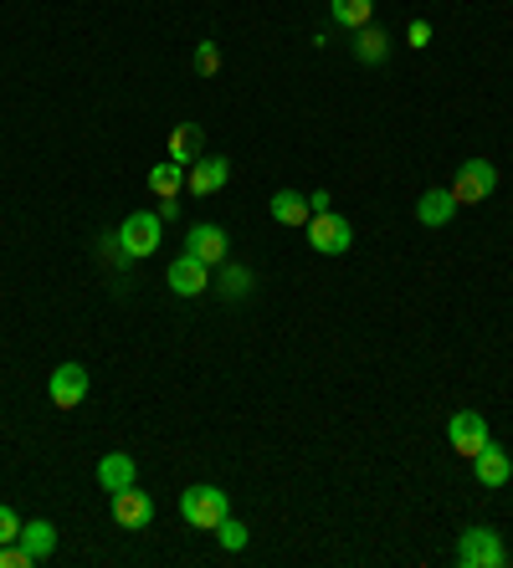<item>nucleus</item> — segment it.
<instances>
[{"mask_svg": "<svg viewBox=\"0 0 513 568\" xmlns=\"http://www.w3.org/2000/svg\"><path fill=\"white\" fill-rule=\"evenodd\" d=\"M231 513L227 503V491L211 487V481H195V487L180 491V517H185L190 528H201V532H217V523Z\"/></svg>", "mask_w": 513, "mask_h": 568, "instance_id": "1", "label": "nucleus"}, {"mask_svg": "<svg viewBox=\"0 0 513 568\" xmlns=\"http://www.w3.org/2000/svg\"><path fill=\"white\" fill-rule=\"evenodd\" d=\"M303 236H309V246L319 256H344L354 246V225L339 211H313L309 225H303Z\"/></svg>", "mask_w": 513, "mask_h": 568, "instance_id": "2", "label": "nucleus"}, {"mask_svg": "<svg viewBox=\"0 0 513 568\" xmlns=\"http://www.w3.org/2000/svg\"><path fill=\"white\" fill-rule=\"evenodd\" d=\"M457 564L462 568H503L509 564V548H503V532H493V528H462V538H457Z\"/></svg>", "mask_w": 513, "mask_h": 568, "instance_id": "3", "label": "nucleus"}, {"mask_svg": "<svg viewBox=\"0 0 513 568\" xmlns=\"http://www.w3.org/2000/svg\"><path fill=\"white\" fill-rule=\"evenodd\" d=\"M119 252L134 256V262H144V256L160 252V211H134L129 221L119 225Z\"/></svg>", "mask_w": 513, "mask_h": 568, "instance_id": "4", "label": "nucleus"}, {"mask_svg": "<svg viewBox=\"0 0 513 568\" xmlns=\"http://www.w3.org/2000/svg\"><path fill=\"white\" fill-rule=\"evenodd\" d=\"M446 190L457 195V205H477V200H487L499 190V170H493L487 159H467V164H457V180Z\"/></svg>", "mask_w": 513, "mask_h": 568, "instance_id": "5", "label": "nucleus"}, {"mask_svg": "<svg viewBox=\"0 0 513 568\" xmlns=\"http://www.w3.org/2000/svg\"><path fill=\"white\" fill-rule=\"evenodd\" d=\"M446 440H452V450H457V456H467V462H473L477 450L493 440V430H487V420L477 410H457L452 420H446Z\"/></svg>", "mask_w": 513, "mask_h": 568, "instance_id": "6", "label": "nucleus"}, {"mask_svg": "<svg viewBox=\"0 0 513 568\" xmlns=\"http://www.w3.org/2000/svg\"><path fill=\"white\" fill-rule=\"evenodd\" d=\"M231 180V159L227 154H201L185 164V190L190 195H217Z\"/></svg>", "mask_w": 513, "mask_h": 568, "instance_id": "7", "label": "nucleus"}, {"mask_svg": "<svg viewBox=\"0 0 513 568\" xmlns=\"http://www.w3.org/2000/svg\"><path fill=\"white\" fill-rule=\"evenodd\" d=\"M47 389H52L57 410H78L82 399H88V389H93V379H88V369H82V364H57Z\"/></svg>", "mask_w": 513, "mask_h": 568, "instance_id": "8", "label": "nucleus"}, {"mask_svg": "<svg viewBox=\"0 0 513 568\" xmlns=\"http://www.w3.org/2000/svg\"><path fill=\"white\" fill-rule=\"evenodd\" d=\"M113 523H119V528H129V532L149 528V523H154V497H149V491H139V481H134V487H123V491H113Z\"/></svg>", "mask_w": 513, "mask_h": 568, "instance_id": "9", "label": "nucleus"}, {"mask_svg": "<svg viewBox=\"0 0 513 568\" xmlns=\"http://www.w3.org/2000/svg\"><path fill=\"white\" fill-rule=\"evenodd\" d=\"M164 282H170V292H175V297H201V292L211 287V266L195 262L190 252H180L175 262H170V272H164Z\"/></svg>", "mask_w": 513, "mask_h": 568, "instance_id": "10", "label": "nucleus"}, {"mask_svg": "<svg viewBox=\"0 0 513 568\" xmlns=\"http://www.w3.org/2000/svg\"><path fill=\"white\" fill-rule=\"evenodd\" d=\"M227 231L221 225H211V221H201V225H190L185 231V252L195 256V262H205V266H221L227 262Z\"/></svg>", "mask_w": 513, "mask_h": 568, "instance_id": "11", "label": "nucleus"}, {"mask_svg": "<svg viewBox=\"0 0 513 568\" xmlns=\"http://www.w3.org/2000/svg\"><path fill=\"white\" fill-rule=\"evenodd\" d=\"M473 476L483 481V487H503V481L513 476V456L503 446H493V440H487V446L473 456Z\"/></svg>", "mask_w": 513, "mask_h": 568, "instance_id": "12", "label": "nucleus"}, {"mask_svg": "<svg viewBox=\"0 0 513 568\" xmlns=\"http://www.w3.org/2000/svg\"><path fill=\"white\" fill-rule=\"evenodd\" d=\"M134 481H139L134 456H123V450H109V456L98 462V487H103V491H123V487H134Z\"/></svg>", "mask_w": 513, "mask_h": 568, "instance_id": "13", "label": "nucleus"}, {"mask_svg": "<svg viewBox=\"0 0 513 568\" xmlns=\"http://www.w3.org/2000/svg\"><path fill=\"white\" fill-rule=\"evenodd\" d=\"M457 211H462V205H457V195H452V190H426V195H421V205H416V221L426 225V231H442V225L452 221Z\"/></svg>", "mask_w": 513, "mask_h": 568, "instance_id": "14", "label": "nucleus"}, {"mask_svg": "<svg viewBox=\"0 0 513 568\" xmlns=\"http://www.w3.org/2000/svg\"><path fill=\"white\" fill-rule=\"evenodd\" d=\"M268 211H272V221H278V225H293V231H298V225H309V215H313L309 211V195H298V190H278Z\"/></svg>", "mask_w": 513, "mask_h": 568, "instance_id": "15", "label": "nucleus"}, {"mask_svg": "<svg viewBox=\"0 0 513 568\" xmlns=\"http://www.w3.org/2000/svg\"><path fill=\"white\" fill-rule=\"evenodd\" d=\"M16 542H21V548H27V554L37 558V564H47V558L57 554V528H52V523H27Z\"/></svg>", "mask_w": 513, "mask_h": 568, "instance_id": "16", "label": "nucleus"}, {"mask_svg": "<svg viewBox=\"0 0 513 568\" xmlns=\"http://www.w3.org/2000/svg\"><path fill=\"white\" fill-rule=\"evenodd\" d=\"M329 16H334V27L360 31V27H370V16H375V0H329Z\"/></svg>", "mask_w": 513, "mask_h": 568, "instance_id": "17", "label": "nucleus"}, {"mask_svg": "<svg viewBox=\"0 0 513 568\" xmlns=\"http://www.w3.org/2000/svg\"><path fill=\"white\" fill-rule=\"evenodd\" d=\"M201 123H175V129H170V159H175V164H190V159H201Z\"/></svg>", "mask_w": 513, "mask_h": 568, "instance_id": "18", "label": "nucleus"}, {"mask_svg": "<svg viewBox=\"0 0 513 568\" xmlns=\"http://www.w3.org/2000/svg\"><path fill=\"white\" fill-rule=\"evenodd\" d=\"M149 190L160 200H180V190H185V164H175V159H170V164H154V170H149Z\"/></svg>", "mask_w": 513, "mask_h": 568, "instance_id": "19", "label": "nucleus"}, {"mask_svg": "<svg viewBox=\"0 0 513 568\" xmlns=\"http://www.w3.org/2000/svg\"><path fill=\"white\" fill-rule=\"evenodd\" d=\"M354 57H360L365 67L385 62V57H391V37H385V31H375V27H360V31H354Z\"/></svg>", "mask_w": 513, "mask_h": 568, "instance_id": "20", "label": "nucleus"}, {"mask_svg": "<svg viewBox=\"0 0 513 568\" xmlns=\"http://www.w3.org/2000/svg\"><path fill=\"white\" fill-rule=\"evenodd\" d=\"M217 287H221V297H231V303H242L247 292H252V272H247V266H227V262H221Z\"/></svg>", "mask_w": 513, "mask_h": 568, "instance_id": "21", "label": "nucleus"}, {"mask_svg": "<svg viewBox=\"0 0 513 568\" xmlns=\"http://www.w3.org/2000/svg\"><path fill=\"white\" fill-rule=\"evenodd\" d=\"M217 542H221V548H227V554H242V548H247V523H237V517H221V523H217Z\"/></svg>", "mask_w": 513, "mask_h": 568, "instance_id": "22", "label": "nucleus"}, {"mask_svg": "<svg viewBox=\"0 0 513 568\" xmlns=\"http://www.w3.org/2000/svg\"><path fill=\"white\" fill-rule=\"evenodd\" d=\"M195 72H201V78H217L221 72V47L217 41H201V47H195Z\"/></svg>", "mask_w": 513, "mask_h": 568, "instance_id": "23", "label": "nucleus"}, {"mask_svg": "<svg viewBox=\"0 0 513 568\" xmlns=\"http://www.w3.org/2000/svg\"><path fill=\"white\" fill-rule=\"evenodd\" d=\"M0 568H37V558L21 542H0Z\"/></svg>", "mask_w": 513, "mask_h": 568, "instance_id": "24", "label": "nucleus"}, {"mask_svg": "<svg viewBox=\"0 0 513 568\" xmlns=\"http://www.w3.org/2000/svg\"><path fill=\"white\" fill-rule=\"evenodd\" d=\"M21 528H27V523H21L11 507H0V542H16L21 538Z\"/></svg>", "mask_w": 513, "mask_h": 568, "instance_id": "25", "label": "nucleus"}, {"mask_svg": "<svg viewBox=\"0 0 513 568\" xmlns=\"http://www.w3.org/2000/svg\"><path fill=\"white\" fill-rule=\"evenodd\" d=\"M405 41H411V47H432V27H426V21H411V31H405Z\"/></svg>", "mask_w": 513, "mask_h": 568, "instance_id": "26", "label": "nucleus"}, {"mask_svg": "<svg viewBox=\"0 0 513 568\" xmlns=\"http://www.w3.org/2000/svg\"><path fill=\"white\" fill-rule=\"evenodd\" d=\"M309 211H329V190H313V195H309Z\"/></svg>", "mask_w": 513, "mask_h": 568, "instance_id": "27", "label": "nucleus"}]
</instances>
